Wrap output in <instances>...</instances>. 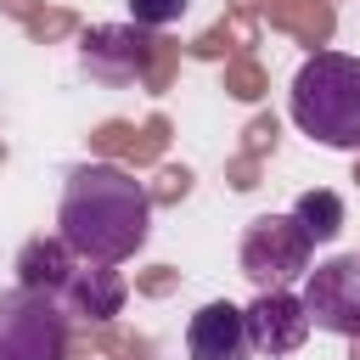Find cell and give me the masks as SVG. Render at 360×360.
Masks as SVG:
<instances>
[{
    "mask_svg": "<svg viewBox=\"0 0 360 360\" xmlns=\"http://www.w3.org/2000/svg\"><path fill=\"white\" fill-rule=\"evenodd\" d=\"M62 292H68L73 315H84V321H112L124 309V281L112 270H73L62 281Z\"/></svg>",
    "mask_w": 360,
    "mask_h": 360,
    "instance_id": "cell-10",
    "label": "cell"
},
{
    "mask_svg": "<svg viewBox=\"0 0 360 360\" xmlns=\"http://www.w3.org/2000/svg\"><path fill=\"white\" fill-rule=\"evenodd\" d=\"M276 146V118H259L253 129H248V158H259V152H270Z\"/></svg>",
    "mask_w": 360,
    "mask_h": 360,
    "instance_id": "cell-16",
    "label": "cell"
},
{
    "mask_svg": "<svg viewBox=\"0 0 360 360\" xmlns=\"http://www.w3.org/2000/svg\"><path fill=\"white\" fill-rule=\"evenodd\" d=\"M253 174H259V169H253V158H236V163H231V186H242V191H248V186H259Z\"/></svg>",
    "mask_w": 360,
    "mask_h": 360,
    "instance_id": "cell-17",
    "label": "cell"
},
{
    "mask_svg": "<svg viewBox=\"0 0 360 360\" xmlns=\"http://www.w3.org/2000/svg\"><path fill=\"white\" fill-rule=\"evenodd\" d=\"M309 248L315 242L298 231L292 214H259L242 231V276L259 292H270V287H281V281H292V276L309 270Z\"/></svg>",
    "mask_w": 360,
    "mask_h": 360,
    "instance_id": "cell-4",
    "label": "cell"
},
{
    "mask_svg": "<svg viewBox=\"0 0 360 360\" xmlns=\"http://www.w3.org/2000/svg\"><path fill=\"white\" fill-rule=\"evenodd\" d=\"M146 56H152V39H141L135 28H96V34H84V73L90 79L124 84V79L141 73Z\"/></svg>",
    "mask_w": 360,
    "mask_h": 360,
    "instance_id": "cell-8",
    "label": "cell"
},
{
    "mask_svg": "<svg viewBox=\"0 0 360 360\" xmlns=\"http://www.w3.org/2000/svg\"><path fill=\"white\" fill-rule=\"evenodd\" d=\"M292 219H298V231L309 242H332L343 231V197L338 191H304L298 208H292Z\"/></svg>",
    "mask_w": 360,
    "mask_h": 360,
    "instance_id": "cell-11",
    "label": "cell"
},
{
    "mask_svg": "<svg viewBox=\"0 0 360 360\" xmlns=\"http://www.w3.org/2000/svg\"><path fill=\"white\" fill-rule=\"evenodd\" d=\"M68 354V315L51 292L11 287L0 292V360H62Z\"/></svg>",
    "mask_w": 360,
    "mask_h": 360,
    "instance_id": "cell-3",
    "label": "cell"
},
{
    "mask_svg": "<svg viewBox=\"0 0 360 360\" xmlns=\"http://www.w3.org/2000/svg\"><path fill=\"white\" fill-rule=\"evenodd\" d=\"M56 225H62L68 253H79L90 264H118V259H129L146 242L152 197L118 163H79L68 174V186H62Z\"/></svg>",
    "mask_w": 360,
    "mask_h": 360,
    "instance_id": "cell-1",
    "label": "cell"
},
{
    "mask_svg": "<svg viewBox=\"0 0 360 360\" xmlns=\"http://www.w3.org/2000/svg\"><path fill=\"white\" fill-rule=\"evenodd\" d=\"M242 315H248V343H253L259 354H292V349L309 338V315H304V304H298L292 292H281V287L259 292Z\"/></svg>",
    "mask_w": 360,
    "mask_h": 360,
    "instance_id": "cell-6",
    "label": "cell"
},
{
    "mask_svg": "<svg viewBox=\"0 0 360 360\" xmlns=\"http://www.w3.org/2000/svg\"><path fill=\"white\" fill-rule=\"evenodd\" d=\"M186 6H191V0H129V17H135L141 28H169V22H180Z\"/></svg>",
    "mask_w": 360,
    "mask_h": 360,
    "instance_id": "cell-13",
    "label": "cell"
},
{
    "mask_svg": "<svg viewBox=\"0 0 360 360\" xmlns=\"http://www.w3.org/2000/svg\"><path fill=\"white\" fill-rule=\"evenodd\" d=\"M292 124L338 152H360V56L315 51L292 79Z\"/></svg>",
    "mask_w": 360,
    "mask_h": 360,
    "instance_id": "cell-2",
    "label": "cell"
},
{
    "mask_svg": "<svg viewBox=\"0 0 360 360\" xmlns=\"http://www.w3.org/2000/svg\"><path fill=\"white\" fill-rule=\"evenodd\" d=\"M354 360H360V338H354Z\"/></svg>",
    "mask_w": 360,
    "mask_h": 360,
    "instance_id": "cell-20",
    "label": "cell"
},
{
    "mask_svg": "<svg viewBox=\"0 0 360 360\" xmlns=\"http://www.w3.org/2000/svg\"><path fill=\"white\" fill-rule=\"evenodd\" d=\"M354 180H360V174H354Z\"/></svg>",
    "mask_w": 360,
    "mask_h": 360,
    "instance_id": "cell-21",
    "label": "cell"
},
{
    "mask_svg": "<svg viewBox=\"0 0 360 360\" xmlns=\"http://www.w3.org/2000/svg\"><path fill=\"white\" fill-rule=\"evenodd\" d=\"M17 276H22V287H34V292H62V281L73 276L68 242H62V236H34V242L17 253Z\"/></svg>",
    "mask_w": 360,
    "mask_h": 360,
    "instance_id": "cell-9",
    "label": "cell"
},
{
    "mask_svg": "<svg viewBox=\"0 0 360 360\" xmlns=\"http://www.w3.org/2000/svg\"><path fill=\"white\" fill-rule=\"evenodd\" d=\"M248 349H253L248 343V315L225 298L202 304L186 326V354L191 360H248Z\"/></svg>",
    "mask_w": 360,
    "mask_h": 360,
    "instance_id": "cell-7",
    "label": "cell"
},
{
    "mask_svg": "<svg viewBox=\"0 0 360 360\" xmlns=\"http://www.w3.org/2000/svg\"><path fill=\"white\" fill-rule=\"evenodd\" d=\"M270 17H276L281 28H292V34H304L309 45H321V39L332 34V11L315 6V0H270Z\"/></svg>",
    "mask_w": 360,
    "mask_h": 360,
    "instance_id": "cell-12",
    "label": "cell"
},
{
    "mask_svg": "<svg viewBox=\"0 0 360 360\" xmlns=\"http://www.w3.org/2000/svg\"><path fill=\"white\" fill-rule=\"evenodd\" d=\"M225 90L242 96V101H253V96H264V73H259L253 62H231V68H225Z\"/></svg>",
    "mask_w": 360,
    "mask_h": 360,
    "instance_id": "cell-14",
    "label": "cell"
},
{
    "mask_svg": "<svg viewBox=\"0 0 360 360\" xmlns=\"http://www.w3.org/2000/svg\"><path fill=\"white\" fill-rule=\"evenodd\" d=\"M304 315L321 332L360 338V253H338L304 276Z\"/></svg>",
    "mask_w": 360,
    "mask_h": 360,
    "instance_id": "cell-5",
    "label": "cell"
},
{
    "mask_svg": "<svg viewBox=\"0 0 360 360\" xmlns=\"http://www.w3.org/2000/svg\"><path fill=\"white\" fill-rule=\"evenodd\" d=\"M68 17H34V34H62Z\"/></svg>",
    "mask_w": 360,
    "mask_h": 360,
    "instance_id": "cell-18",
    "label": "cell"
},
{
    "mask_svg": "<svg viewBox=\"0 0 360 360\" xmlns=\"http://www.w3.org/2000/svg\"><path fill=\"white\" fill-rule=\"evenodd\" d=\"M141 287H146V292H169V287H174V276H169V270H158V276H146Z\"/></svg>",
    "mask_w": 360,
    "mask_h": 360,
    "instance_id": "cell-19",
    "label": "cell"
},
{
    "mask_svg": "<svg viewBox=\"0 0 360 360\" xmlns=\"http://www.w3.org/2000/svg\"><path fill=\"white\" fill-rule=\"evenodd\" d=\"M186 191H191V169H163L158 186H146L152 202H174V197H186Z\"/></svg>",
    "mask_w": 360,
    "mask_h": 360,
    "instance_id": "cell-15",
    "label": "cell"
}]
</instances>
